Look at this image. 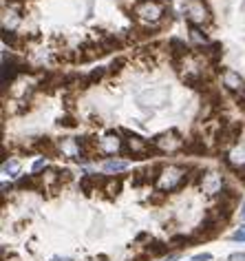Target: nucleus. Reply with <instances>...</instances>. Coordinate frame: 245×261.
I'll list each match as a JSON object with an SVG mask.
<instances>
[{
    "instance_id": "nucleus-1",
    "label": "nucleus",
    "mask_w": 245,
    "mask_h": 261,
    "mask_svg": "<svg viewBox=\"0 0 245 261\" xmlns=\"http://www.w3.org/2000/svg\"><path fill=\"white\" fill-rule=\"evenodd\" d=\"M168 98H170V89H168V86L148 89L137 98V106L152 117V109H163V106L168 104Z\"/></svg>"
},
{
    "instance_id": "nucleus-2",
    "label": "nucleus",
    "mask_w": 245,
    "mask_h": 261,
    "mask_svg": "<svg viewBox=\"0 0 245 261\" xmlns=\"http://www.w3.org/2000/svg\"><path fill=\"white\" fill-rule=\"evenodd\" d=\"M183 180H186V168L168 166V168H163V173L159 175V180H157V186H159L161 191H175L177 186L183 184Z\"/></svg>"
},
{
    "instance_id": "nucleus-3",
    "label": "nucleus",
    "mask_w": 245,
    "mask_h": 261,
    "mask_svg": "<svg viewBox=\"0 0 245 261\" xmlns=\"http://www.w3.org/2000/svg\"><path fill=\"white\" fill-rule=\"evenodd\" d=\"M186 18L190 24L199 27V24H206L208 20H210V11H208L203 0H188L186 2Z\"/></svg>"
},
{
    "instance_id": "nucleus-4",
    "label": "nucleus",
    "mask_w": 245,
    "mask_h": 261,
    "mask_svg": "<svg viewBox=\"0 0 245 261\" xmlns=\"http://www.w3.org/2000/svg\"><path fill=\"white\" fill-rule=\"evenodd\" d=\"M135 13L144 20V22L155 24V22H159V20H161L163 9H161V4L155 2V0H144V2L135 4Z\"/></svg>"
},
{
    "instance_id": "nucleus-5",
    "label": "nucleus",
    "mask_w": 245,
    "mask_h": 261,
    "mask_svg": "<svg viewBox=\"0 0 245 261\" xmlns=\"http://www.w3.org/2000/svg\"><path fill=\"white\" fill-rule=\"evenodd\" d=\"M223 86H226L228 91H232V93H237L239 98H243L245 95V80L232 69L223 71Z\"/></svg>"
},
{
    "instance_id": "nucleus-6",
    "label": "nucleus",
    "mask_w": 245,
    "mask_h": 261,
    "mask_svg": "<svg viewBox=\"0 0 245 261\" xmlns=\"http://www.w3.org/2000/svg\"><path fill=\"white\" fill-rule=\"evenodd\" d=\"M124 148V142H122V137H117V135H104L100 140V144H98V151L102 153H117V151H122Z\"/></svg>"
},
{
    "instance_id": "nucleus-7",
    "label": "nucleus",
    "mask_w": 245,
    "mask_h": 261,
    "mask_svg": "<svg viewBox=\"0 0 245 261\" xmlns=\"http://www.w3.org/2000/svg\"><path fill=\"white\" fill-rule=\"evenodd\" d=\"M203 188H206L208 193L221 191V175H217V173H206V175H203Z\"/></svg>"
},
{
    "instance_id": "nucleus-8",
    "label": "nucleus",
    "mask_w": 245,
    "mask_h": 261,
    "mask_svg": "<svg viewBox=\"0 0 245 261\" xmlns=\"http://www.w3.org/2000/svg\"><path fill=\"white\" fill-rule=\"evenodd\" d=\"M230 164H234V166H243L245 164V146H234L232 153L228 155Z\"/></svg>"
},
{
    "instance_id": "nucleus-9",
    "label": "nucleus",
    "mask_w": 245,
    "mask_h": 261,
    "mask_svg": "<svg viewBox=\"0 0 245 261\" xmlns=\"http://www.w3.org/2000/svg\"><path fill=\"white\" fill-rule=\"evenodd\" d=\"M190 40H192V42H197L199 47H206V44H210L208 35L203 33L199 27H195V24H190Z\"/></svg>"
},
{
    "instance_id": "nucleus-10",
    "label": "nucleus",
    "mask_w": 245,
    "mask_h": 261,
    "mask_svg": "<svg viewBox=\"0 0 245 261\" xmlns=\"http://www.w3.org/2000/svg\"><path fill=\"white\" fill-rule=\"evenodd\" d=\"M126 168H128V162H122V160H111L104 164L106 173H120V171H126Z\"/></svg>"
},
{
    "instance_id": "nucleus-11",
    "label": "nucleus",
    "mask_w": 245,
    "mask_h": 261,
    "mask_svg": "<svg viewBox=\"0 0 245 261\" xmlns=\"http://www.w3.org/2000/svg\"><path fill=\"white\" fill-rule=\"evenodd\" d=\"M2 171H4V175L16 177V175H18V171H20V164H18L16 160H9V162H4V164H2Z\"/></svg>"
},
{
    "instance_id": "nucleus-12",
    "label": "nucleus",
    "mask_w": 245,
    "mask_h": 261,
    "mask_svg": "<svg viewBox=\"0 0 245 261\" xmlns=\"http://www.w3.org/2000/svg\"><path fill=\"white\" fill-rule=\"evenodd\" d=\"M168 246H170V244H159V242H155V244L146 246V250H148L150 255H161V253H166V250H168Z\"/></svg>"
},
{
    "instance_id": "nucleus-13",
    "label": "nucleus",
    "mask_w": 245,
    "mask_h": 261,
    "mask_svg": "<svg viewBox=\"0 0 245 261\" xmlns=\"http://www.w3.org/2000/svg\"><path fill=\"white\" fill-rule=\"evenodd\" d=\"M232 239H234V242H245V226H241V228H239L237 233L232 235Z\"/></svg>"
},
{
    "instance_id": "nucleus-14",
    "label": "nucleus",
    "mask_w": 245,
    "mask_h": 261,
    "mask_svg": "<svg viewBox=\"0 0 245 261\" xmlns=\"http://www.w3.org/2000/svg\"><path fill=\"white\" fill-rule=\"evenodd\" d=\"M42 168H47V160H38L33 164V173H38V171H42Z\"/></svg>"
},
{
    "instance_id": "nucleus-15",
    "label": "nucleus",
    "mask_w": 245,
    "mask_h": 261,
    "mask_svg": "<svg viewBox=\"0 0 245 261\" xmlns=\"http://www.w3.org/2000/svg\"><path fill=\"white\" fill-rule=\"evenodd\" d=\"M210 259H212L210 253H203V255H197V257L192 259V261H210Z\"/></svg>"
},
{
    "instance_id": "nucleus-16",
    "label": "nucleus",
    "mask_w": 245,
    "mask_h": 261,
    "mask_svg": "<svg viewBox=\"0 0 245 261\" xmlns=\"http://www.w3.org/2000/svg\"><path fill=\"white\" fill-rule=\"evenodd\" d=\"M230 261H245V253H237L230 257Z\"/></svg>"
},
{
    "instance_id": "nucleus-17",
    "label": "nucleus",
    "mask_w": 245,
    "mask_h": 261,
    "mask_svg": "<svg viewBox=\"0 0 245 261\" xmlns=\"http://www.w3.org/2000/svg\"><path fill=\"white\" fill-rule=\"evenodd\" d=\"M51 261H73V259H69V257H53Z\"/></svg>"
},
{
    "instance_id": "nucleus-18",
    "label": "nucleus",
    "mask_w": 245,
    "mask_h": 261,
    "mask_svg": "<svg viewBox=\"0 0 245 261\" xmlns=\"http://www.w3.org/2000/svg\"><path fill=\"white\" fill-rule=\"evenodd\" d=\"M163 261H177V255H170V257H166Z\"/></svg>"
},
{
    "instance_id": "nucleus-19",
    "label": "nucleus",
    "mask_w": 245,
    "mask_h": 261,
    "mask_svg": "<svg viewBox=\"0 0 245 261\" xmlns=\"http://www.w3.org/2000/svg\"><path fill=\"white\" fill-rule=\"evenodd\" d=\"M241 217L245 219V204H243V211H241Z\"/></svg>"
}]
</instances>
